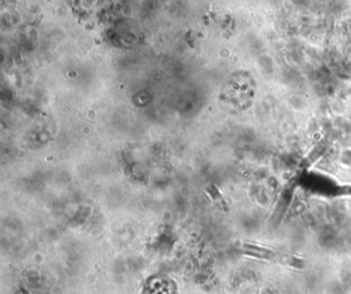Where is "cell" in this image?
Masks as SVG:
<instances>
[{
    "label": "cell",
    "instance_id": "obj_2",
    "mask_svg": "<svg viewBox=\"0 0 351 294\" xmlns=\"http://www.w3.org/2000/svg\"><path fill=\"white\" fill-rule=\"evenodd\" d=\"M243 252L250 256L261 259H272L276 256V253L274 251L265 248V247L258 246V245H244Z\"/></svg>",
    "mask_w": 351,
    "mask_h": 294
},
{
    "label": "cell",
    "instance_id": "obj_1",
    "mask_svg": "<svg viewBox=\"0 0 351 294\" xmlns=\"http://www.w3.org/2000/svg\"><path fill=\"white\" fill-rule=\"evenodd\" d=\"M328 47L332 67L342 74L351 75V11L345 12L335 21Z\"/></svg>",
    "mask_w": 351,
    "mask_h": 294
}]
</instances>
